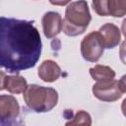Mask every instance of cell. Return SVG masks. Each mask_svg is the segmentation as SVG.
Masks as SVG:
<instances>
[{
  "mask_svg": "<svg viewBox=\"0 0 126 126\" xmlns=\"http://www.w3.org/2000/svg\"><path fill=\"white\" fill-rule=\"evenodd\" d=\"M0 62L11 73L32 68L41 54V38L32 22L0 18Z\"/></svg>",
  "mask_w": 126,
  "mask_h": 126,
  "instance_id": "1",
  "label": "cell"
},
{
  "mask_svg": "<svg viewBox=\"0 0 126 126\" xmlns=\"http://www.w3.org/2000/svg\"><path fill=\"white\" fill-rule=\"evenodd\" d=\"M92 20L87 1L70 2L65 10L63 32L68 36H77L85 32Z\"/></svg>",
  "mask_w": 126,
  "mask_h": 126,
  "instance_id": "2",
  "label": "cell"
},
{
  "mask_svg": "<svg viewBox=\"0 0 126 126\" xmlns=\"http://www.w3.org/2000/svg\"><path fill=\"white\" fill-rule=\"evenodd\" d=\"M27 106L35 112H47L58 102V93L53 88L30 85L23 93Z\"/></svg>",
  "mask_w": 126,
  "mask_h": 126,
  "instance_id": "3",
  "label": "cell"
},
{
  "mask_svg": "<svg viewBox=\"0 0 126 126\" xmlns=\"http://www.w3.org/2000/svg\"><path fill=\"white\" fill-rule=\"evenodd\" d=\"M104 42L98 32H91L81 42V53L83 58L89 62H97L104 50Z\"/></svg>",
  "mask_w": 126,
  "mask_h": 126,
  "instance_id": "4",
  "label": "cell"
},
{
  "mask_svg": "<svg viewBox=\"0 0 126 126\" xmlns=\"http://www.w3.org/2000/svg\"><path fill=\"white\" fill-rule=\"evenodd\" d=\"M92 91L97 99L106 102H112L119 99L123 94L117 80L108 82H96L93 86Z\"/></svg>",
  "mask_w": 126,
  "mask_h": 126,
  "instance_id": "5",
  "label": "cell"
},
{
  "mask_svg": "<svg viewBox=\"0 0 126 126\" xmlns=\"http://www.w3.org/2000/svg\"><path fill=\"white\" fill-rule=\"evenodd\" d=\"M93 9L99 16H112L120 18L126 15V0L93 1Z\"/></svg>",
  "mask_w": 126,
  "mask_h": 126,
  "instance_id": "6",
  "label": "cell"
},
{
  "mask_svg": "<svg viewBox=\"0 0 126 126\" xmlns=\"http://www.w3.org/2000/svg\"><path fill=\"white\" fill-rule=\"evenodd\" d=\"M43 33L47 38H53L58 35L63 29V20L57 12H47L42 17Z\"/></svg>",
  "mask_w": 126,
  "mask_h": 126,
  "instance_id": "7",
  "label": "cell"
},
{
  "mask_svg": "<svg viewBox=\"0 0 126 126\" xmlns=\"http://www.w3.org/2000/svg\"><path fill=\"white\" fill-rule=\"evenodd\" d=\"M101 35L104 46L107 49H112L118 45L121 39V32L117 26L112 23H106L97 31Z\"/></svg>",
  "mask_w": 126,
  "mask_h": 126,
  "instance_id": "8",
  "label": "cell"
},
{
  "mask_svg": "<svg viewBox=\"0 0 126 126\" xmlns=\"http://www.w3.org/2000/svg\"><path fill=\"white\" fill-rule=\"evenodd\" d=\"M28 88L27 80L22 76H5L1 73V90H6L11 94L24 93Z\"/></svg>",
  "mask_w": 126,
  "mask_h": 126,
  "instance_id": "9",
  "label": "cell"
},
{
  "mask_svg": "<svg viewBox=\"0 0 126 126\" xmlns=\"http://www.w3.org/2000/svg\"><path fill=\"white\" fill-rule=\"evenodd\" d=\"M20 113V105L13 95L2 94L0 96V115L1 119L16 118Z\"/></svg>",
  "mask_w": 126,
  "mask_h": 126,
  "instance_id": "10",
  "label": "cell"
},
{
  "mask_svg": "<svg viewBox=\"0 0 126 126\" xmlns=\"http://www.w3.org/2000/svg\"><path fill=\"white\" fill-rule=\"evenodd\" d=\"M37 75L43 82L52 83L61 76V69L55 61L44 60L38 67Z\"/></svg>",
  "mask_w": 126,
  "mask_h": 126,
  "instance_id": "11",
  "label": "cell"
},
{
  "mask_svg": "<svg viewBox=\"0 0 126 126\" xmlns=\"http://www.w3.org/2000/svg\"><path fill=\"white\" fill-rule=\"evenodd\" d=\"M90 74L96 82H108L115 78V72L112 68L105 65L96 64L94 67L90 68Z\"/></svg>",
  "mask_w": 126,
  "mask_h": 126,
  "instance_id": "12",
  "label": "cell"
},
{
  "mask_svg": "<svg viewBox=\"0 0 126 126\" xmlns=\"http://www.w3.org/2000/svg\"><path fill=\"white\" fill-rule=\"evenodd\" d=\"M65 126H92V117L85 110H79Z\"/></svg>",
  "mask_w": 126,
  "mask_h": 126,
  "instance_id": "13",
  "label": "cell"
},
{
  "mask_svg": "<svg viewBox=\"0 0 126 126\" xmlns=\"http://www.w3.org/2000/svg\"><path fill=\"white\" fill-rule=\"evenodd\" d=\"M119 57L123 64L126 65V39L121 43L119 48Z\"/></svg>",
  "mask_w": 126,
  "mask_h": 126,
  "instance_id": "14",
  "label": "cell"
},
{
  "mask_svg": "<svg viewBox=\"0 0 126 126\" xmlns=\"http://www.w3.org/2000/svg\"><path fill=\"white\" fill-rule=\"evenodd\" d=\"M118 82H119V86H120L122 92L126 93V75H123Z\"/></svg>",
  "mask_w": 126,
  "mask_h": 126,
  "instance_id": "15",
  "label": "cell"
},
{
  "mask_svg": "<svg viewBox=\"0 0 126 126\" xmlns=\"http://www.w3.org/2000/svg\"><path fill=\"white\" fill-rule=\"evenodd\" d=\"M121 110H122L123 115L126 117V98H124L122 103H121Z\"/></svg>",
  "mask_w": 126,
  "mask_h": 126,
  "instance_id": "16",
  "label": "cell"
},
{
  "mask_svg": "<svg viewBox=\"0 0 126 126\" xmlns=\"http://www.w3.org/2000/svg\"><path fill=\"white\" fill-rule=\"evenodd\" d=\"M121 32H123V34H124V36L126 37V18L123 20V22H122V25H121Z\"/></svg>",
  "mask_w": 126,
  "mask_h": 126,
  "instance_id": "17",
  "label": "cell"
}]
</instances>
